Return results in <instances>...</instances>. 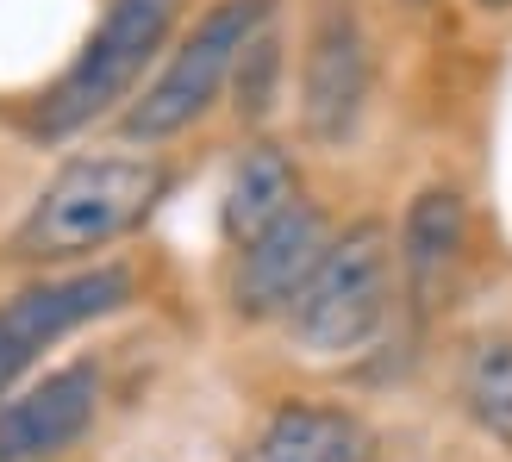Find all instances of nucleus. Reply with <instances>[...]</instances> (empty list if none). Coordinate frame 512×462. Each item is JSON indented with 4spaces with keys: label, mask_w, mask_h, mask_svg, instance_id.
<instances>
[{
    "label": "nucleus",
    "mask_w": 512,
    "mask_h": 462,
    "mask_svg": "<svg viewBox=\"0 0 512 462\" xmlns=\"http://www.w3.org/2000/svg\"><path fill=\"white\" fill-rule=\"evenodd\" d=\"M394 231L381 219H356L350 231L325 244L319 269L306 275V288L294 294L288 338L294 350L319 356V363H338V356H363L394 319Z\"/></svg>",
    "instance_id": "2"
},
{
    "label": "nucleus",
    "mask_w": 512,
    "mask_h": 462,
    "mask_svg": "<svg viewBox=\"0 0 512 462\" xmlns=\"http://www.w3.org/2000/svg\"><path fill=\"white\" fill-rule=\"evenodd\" d=\"M238 107L256 119V113H263L269 107V82H275V38L269 32H256L250 44H244V57H238Z\"/></svg>",
    "instance_id": "13"
},
{
    "label": "nucleus",
    "mask_w": 512,
    "mask_h": 462,
    "mask_svg": "<svg viewBox=\"0 0 512 462\" xmlns=\"http://www.w3.org/2000/svg\"><path fill=\"white\" fill-rule=\"evenodd\" d=\"M463 244H469V207L456 188H425L400 219V238H394V256H400V275H406V294L413 306H438L456 263H463Z\"/></svg>",
    "instance_id": "9"
},
{
    "label": "nucleus",
    "mask_w": 512,
    "mask_h": 462,
    "mask_svg": "<svg viewBox=\"0 0 512 462\" xmlns=\"http://www.w3.org/2000/svg\"><path fill=\"white\" fill-rule=\"evenodd\" d=\"M132 300V275L119 263H100V269H75L63 281H38V288L13 294L0 306V394L38 363V350H50L57 338L82 331L88 319H107Z\"/></svg>",
    "instance_id": "6"
},
{
    "label": "nucleus",
    "mask_w": 512,
    "mask_h": 462,
    "mask_svg": "<svg viewBox=\"0 0 512 462\" xmlns=\"http://www.w3.org/2000/svg\"><path fill=\"white\" fill-rule=\"evenodd\" d=\"M244 462H375V431L344 406L288 400L263 419Z\"/></svg>",
    "instance_id": "10"
},
{
    "label": "nucleus",
    "mask_w": 512,
    "mask_h": 462,
    "mask_svg": "<svg viewBox=\"0 0 512 462\" xmlns=\"http://www.w3.org/2000/svg\"><path fill=\"white\" fill-rule=\"evenodd\" d=\"M463 406L494 444L512 450V338H475L463 356Z\"/></svg>",
    "instance_id": "12"
},
{
    "label": "nucleus",
    "mask_w": 512,
    "mask_h": 462,
    "mask_svg": "<svg viewBox=\"0 0 512 462\" xmlns=\"http://www.w3.org/2000/svg\"><path fill=\"white\" fill-rule=\"evenodd\" d=\"M331 244L325 213L319 207H300L281 213L269 231H256L250 244H238V281H232V306L244 319H275L288 313L294 294L306 288V275L319 269V256Z\"/></svg>",
    "instance_id": "7"
},
{
    "label": "nucleus",
    "mask_w": 512,
    "mask_h": 462,
    "mask_svg": "<svg viewBox=\"0 0 512 462\" xmlns=\"http://www.w3.org/2000/svg\"><path fill=\"white\" fill-rule=\"evenodd\" d=\"M406 7H425V0H406Z\"/></svg>",
    "instance_id": "15"
},
{
    "label": "nucleus",
    "mask_w": 512,
    "mask_h": 462,
    "mask_svg": "<svg viewBox=\"0 0 512 462\" xmlns=\"http://www.w3.org/2000/svg\"><path fill=\"white\" fill-rule=\"evenodd\" d=\"M369 82H375V63H369V32L356 19L350 0H325L313 32H306V57H300V125L306 138L338 150L356 138L369 107Z\"/></svg>",
    "instance_id": "5"
},
{
    "label": "nucleus",
    "mask_w": 512,
    "mask_h": 462,
    "mask_svg": "<svg viewBox=\"0 0 512 462\" xmlns=\"http://www.w3.org/2000/svg\"><path fill=\"white\" fill-rule=\"evenodd\" d=\"M169 194V169L157 157H132V150H107V157H75L44 182L32 213L13 231V256L25 263H75L119 244L138 231L157 200Z\"/></svg>",
    "instance_id": "1"
},
{
    "label": "nucleus",
    "mask_w": 512,
    "mask_h": 462,
    "mask_svg": "<svg viewBox=\"0 0 512 462\" xmlns=\"http://www.w3.org/2000/svg\"><path fill=\"white\" fill-rule=\"evenodd\" d=\"M300 207V169L281 144H250L232 182H225V207H219V225L232 244H250L256 231H269L281 213Z\"/></svg>",
    "instance_id": "11"
},
{
    "label": "nucleus",
    "mask_w": 512,
    "mask_h": 462,
    "mask_svg": "<svg viewBox=\"0 0 512 462\" xmlns=\"http://www.w3.org/2000/svg\"><path fill=\"white\" fill-rule=\"evenodd\" d=\"M94 406H100V375H94V363L50 369L38 388H25L19 400L0 406V462L63 456L69 444H82V431L94 425Z\"/></svg>",
    "instance_id": "8"
},
{
    "label": "nucleus",
    "mask_w": 512,
    "mask_h": 462,
    "mask_svg": "<svg viewBox=\"0 0 512 462\" xmlns=\"http://www.w3.org/2000/svg\"><path fill=\"white\" fill-rule=\"evenodd\" d=\"M175 7H182V0H107V19L75 50L63 82L44 94V113H38L44 132L50 138L82 132V125H94L107 107H119V100L132 94V82L144 75V63L157 57V44L169 38Z\"/></svg>",
    "instance_id": "3"
},
{
    "label": "nucleus",
    "mask_w": 512,
    "mask_h": 462,
    "mask_svg": "<svg viewBox=\"0 0 512 462\" xmlns=\"http://www.w3.org/2000/svg\"><path fill=\"white\" fill-rule=\"evenodd\" d=\"M475 7H488V13H506V7H512V0H475Z\"/></svg>",
    "instance_id": "14"
},
{
    "label": "nucleus",
    "mask_w": 512,
    "mask_h": 462,
    "mask_svg": "<svg viewBox=\"0 0 512 462\" xmlns=\"http://www.w3.org/2000/svg\"><path fill=\"white\" fill-rule=\"evenodd\" d=\"M263 19H269V0H219V7L188 32V44L163 63L157 82L125 107V138L157 144V138L188 132V125L219 100V88L232 82L244 44L263 32Z\"/></svg>",
    "instance_id": "4"
}]
</instances>
